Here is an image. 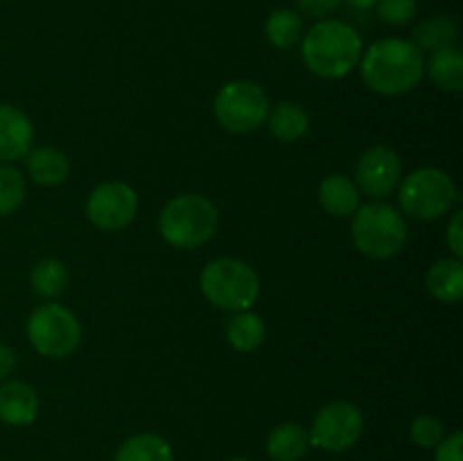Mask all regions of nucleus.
I'll return each instance as SVG.
<instances>
[{
	"label": "nucleus",
	"mask_w": 463,
	"mask_h": 461,
	"mask_svg": "<svg viewBox=\"0 0 463 461\" xmlns=\"http://www.w3.org/2000/svg\"><path fill=\"white\" fill-rule=\"evenodd\" d=\"M425 72L423 52L411 41L380 39L362 57V77L380 95H402Z\"/></svg>",
	"instance_id": "f257e3e1"
},
{
	"label": "nucleus",
	"mask_w": 463,
	"mask_h": 461,
	"mask_svg": "<svg viewBox=\"0 0 463 461\" xmlns=\"http://www.w3.org/2000/svg\"><path fill=\"white\" fill-rule=\"evenodd\" d=\"M303 61L324 80L348 75L362 59V39L344 21H319L303 39Z\"/></svg>",
	"instance_id": "f03ea898"
},
{
	"label": "nucleus",
	"mask_w": 463,
	"mask_h": 461,
	"mask_svg": "<svg viewBox=\"0 0 463 461\" xmlns=\"http://www.w3.org/2000/svg\"><path fill=\"white\" fill-rule=\"evenodd\" d=\"M220 215L215 203L203 194H181L163 208L161 235L176 249H197L215 235Z\"/></svg>",
	"instance_id": "7ed1b4c3"
},
{
	"label": "nucleus",
	"mask_w": 463,
	"mask_h": 461,
	"mask_svg": "<svg viewBox=\"0 0 463 461\" xmlns=\"http://www.w3.org/2000/svg\"><path fill=\"white\" fill-rule=\"evenodd\" d=\"M351 235L364 256L387 260L398 256L407 244V224L401 212L383 202L366 203L353 212Z\"/></svg>",
	"instance_id": "20e7f679"
},
{
	"label": "nucleus",
	"mask_w": 463,
	"mask_h": 461,
	"mask_svg": "<svg viewBox=\"0 0 463 461\" xmlns=\"http://www.w3.org/2000/svg\"><path fill=\"white\" fill-rule=\"evenodd\" d=\"M202 292L215 307L226 312H244L260 294L258 274L242 260L217 258L202 271Z\"/></svg>",
	"instance_id": "39448f33"
},
{
	"label": "nucleus",
	"mask_w": 463,
	"mask_h": 461,
	"mask_svg": "<svg viewBox=\"0 0 463 461\" xmlns=\"http://www.w3.org/2000/svg\"><path fill=\"white\" fill-rule=\"evenodd\" d=\"M457 202V188L450 176L437 167L411 172L401 188V206L414 220H439Z\"/></svg>",
	"instance_id": "423d86ee"
},
{
	"label": "nucleus",
	"mask_w": 463,
	"mask_h": 461,
	"mask_svg": "<svg viewBox=\"0 0 463 461\" xmlns=\"http://www.w3.org/2000/svg\"><path fill=\"white\" fill-rule=\"evenodd\" d=\"M27 339L41 355L66 357L80 346L81 325L68 307L45 303L27 319Z\"/></svg>",
	"instance_id": "0eeeda50"
},
{
	"label": "nucleus",
	"mask_w": 463,
	"mask_h": 461,
	"mask_svg": "<svg viewBox=\"0 0 463 461\" xmlns=\"http://www.w3.org/2000/svg\"><path fill=\"white\" fill-rule=\"evenodd\" d=\"M269 116L267 93L253 81H231L215 98V118L224 129L247 134L258 129Z\"/></svg>",
	"instance_id": "6e6552de"
},
{
	"label": "nucleus",
	"mask_w": 463,
	"mask_h": 461,
	"mask_svg": "<svg viewBox=\"0 0 463 461\" xmlns=\"http://www.w3.org/2000/svg\"><path fill=\"white\" fill-rule=\"evenodd\" d=\"M364 429V416L353 402L337 400L319 409L307 432L310 446L326 452H344L357 443Z\"/></svg>",
	"instance_id": "1a4fd4ad"
},
{
	"label": "nucleus",
	"mask_w": 463,
	"mask_h": 461,
	"mask_svg": "<svg viewBox=\"0 0 463 461\" xmlns=\"http://www.w3.org/2000/svg\"><path fill=\"white\" fill-rule=\"evenodd\" d=\"M138 212V197L134 188L122 181H107L90 193L86 215L98 229L120 230L134 221Z\"/></svg>",
	"instance_id": "9d476101"
},
{
	"label": "nucleus",
	"mask_w": 463,
	"mask_h": 461,
	"mask_svg": "<svg viewBox=\"0 0 463 461\" xmlns=\"http://www.w3.org/2000/svg\"><path fill=\"white\" fill-rule=\"evenodd\" d=\"M402 174V163L398 154L387 145H375L366 149L357 161L355 179L357 185L371 197H387L396 190Z\"/></svg>",
	"instance_id": "9b49d317"
},
{
	"label": "nucleus",
	"mask_w": 463,
	"mask_h": 461,
	"mask_svg": "<svg viewBox=\"0 0 463 461\" xmlns=\"http://www.w3.org/2000/svg\"><path fill=\"white\" fill-rule=\"evenodd\" d=\"M34 129L21 108L0 104V161L12 163L30 154Z\"/></svg>",
	"instance_id": "f8f14e48"
},
{
	"label": "nucleus",
	"mask_w": 463,
	"mask_h": 461,
	"mask_svg": "<svg viewBox=\"0 0 463 461\" xmlns=\"http://www.w3.org/2000/svg\"><path fill=\"white\" fill-rule=\"evenodd\" d=\"M39 414L34 389L21 380L0 384V420L7 425H30Z\"/></svg>",
	"instance_id": "ddd939ff"
},
{
	"label": "nucleus",
	"mask_w": 463,
	"mask_h": 461,
	"mask_svg": "<svg viewBox=\"0 0 463 461\" xmlns=\"http://www.w3.org/2000/svg\"><path fill=\"white\" fill-rule=\"evenodd\" d=\"M319 202L330 215L348 217L360 208V190L348 176L330 174L321 181Z\"/></svg>",
	"instance_id": "4468645a"
},
{
	"label": "nucleus",
	"mask_w": 463,
	"mask_h": 461,
	"mask_svg": "<svg viewBox=\"0 0 463 461\" xmlns=\"http://www.w3.org/2000/svg\"><path fill=\"white\" fill-rule=\"evenodd\" d=\"M425 285L434 298L443 303H457L463 296V265L459 258H443L428 269Z\"/></svg>",
	"instance_id": "2eb2a0df"
},
{
	"label": "nucleus",
	"mask_w": 463,
	"mask_h": 461,
	"mask_svg": "<svg viewBox=\"0 0 463 461\" xmlns=\"http://www.w3.org/2000/svg\"><path fill=\"white\" fill-rule=\"evenodd\" d=\"M27 172L39 185H61L71 174L66 154L54 147H39L27 154Z\"/></svg>",
	"instance_id": "dca6fc26"
},
{
	"label": "nucleus",
	"mask_w": 463,
	"mask_h": 461,
	"mask_svg": "<svg viewBox=\"0 0 463 461\" xmlns=\"http://www.w3.org/2000/svg\"><path fill=\"white\" fill-rule=\"evenodd\" d=\"M310 447V437L297 423H283L267 437V455L274 461H298Z\"/></svg>",
	"instance_id": "f3484780"
},
{
	"label": "nucleus",
	"mask_w": 463,
	"mask_h": 461,
	"mask_svg": "<svg viewBox=\"0 0 463 461\" xmlns=\"http://www.w3.org/2000/svg\"><path fill=\"white\" fill-rule=\"evenodd\" d=\"M269 129L280 143H297L310 129V118L298 104L280 102L269 116Z\"/></svg>",
	"instance_id": "a211bd4d"
},
{
	"label": "nucleus",
	"mask_w": 463,
	"mask_h": 461,
	"mask_svg": "<svg viewBox=\"0 0 463 461\" xmlns=\"http://www.w3.org/2000/svg\"><path fill=\"white\" fill-rule=\"evenodd\" d=\"M116 461H175V450L158 434H136L122 443Z\"/></svg>",
	"instance_id": "6ab92c4d"
},
{
	"label": "nucleus",
	"mask_w": 463,
	"mask_h": 461,
	"mask_svg": "<svg viewBox=\"0 0 463 461\" xmlns=\"http://www.w3.org/2000/svg\"><path fill=\"white\" fill-rule=\"evenodd\" d=\"M265 321L249 310L235 312L233 319H229V324H226V339L240 353L256 351L265 342Z\"/></svg>",
	"instance_id": "aec40b11"
},
{
	"label": "nucleus",
	"mask_w": 463,
	"mask_h": 461,
	"mask_svg": "<svg viewBox=\"0 0 463 461\" xmlns=\"http://www.w3.org/2000/svg\"><path fill=\"white\" fill-rule=\"evenodd\" d=\"M430 77L434 84L450 93L463 90V54L457 48L437 50L430 59Z\"/></svg>",
	"instance_id": "412c9836"
},
{
	"label": "nucleus",
	"mask_w": 463,
	"mask_h": 461,
	"mask_svg": "<svg viewBox=\"0 0 463 461\" xmlns=\"http://www.w3.org/2000/svg\"><path fill=\"white\" fill-rule=\"evenodd\" d=\"M457 23L450 16H432L425 18L423 23H419V27L414 30V41L411 43L419 50H430V52H437V50L452 48V43L457 41Z\"/></svg>",
	"instance_id": "4be33fe9"
},
{
	"label": "nucleus",
	"mask_w": 463,
	"mask_h": 461,
	"mask_svg": "<svg viewBox=\"0 0 463 461\" xmlns=\"http://www.w3.org/2000/svg\"><path fill=\"white\" fill-rule=\"evenodd\" d=\"M303 32V21L294 9H276L265 23V34L274 48H292L298 43Z\"/></svg>",
	"instance_id": "5701e85b"
},
{
	"label": "nucleus",
	"mask_w": 463,
	"mask_h": 461,
	"mask_svg": "<svg viewBox=\"0 0 463 461\" xmlns=\"http://www.w3.org/2000/svg\"><path fill=\"white\" fill-rule=\"evenodd\" d=\"M32 287L41 298H54L66 289L68 285V271L66 265L57 258H45V260L36 262L32 269Z\"/></svg>",
	"instance_id": "b1692460"
},
{
	"label": "nucleus",
	"mask_w": 463,
	"mask_h": 461,
	"mask_svg": "<svg viewBox=\"0 0 463 461\" xmlns=\"http://www.w3.org/2000/svg\"><path fill=\"white\" fill-rule=\"evenodd\" d=\"M25 199V179L12 165H0V217L16 211Z\"/></svg>",
	"instance_id": "393cba45"
},
{
	"label": "nucleus",
	"mask_w": 463,
	"mask_h": 461,
	"mask_svg": "<svg viewBox=\"0 0 463 461\" xmlns=\"http://www.w3.org/2000/svg\"><path fill=\"white\" fill-rule=\"evenodd\" d=\"M410 432L416 446L420 447H437L443 441V437H446V429H443L441 420L434 419V416H419L411 423Z\"/></svg>",
	"instance_id": "a878e982"
},
{
	"label": "nucleus",
	"mask_w": 463,
	"mask_h": 461,
	"mask_svg": "<svg viewBox=\"0 0 463 461\" xmlns=\"http://www.w3.org/2000/svg\"><path fill=\"white\" fill-rule=\"evenodd\" d=\"M419 12L416 0H380L378 16L389 25H407Z\"/></svg>",
	"instance_id": "bb28decb"
},
{
	"label": "nucleus",
	"mask_w": 463,
	"mask_h": 461,
	"mask_svg": "<svg viewBox=\"0 0 463 461\" xmlns=\"http://www.w3.org/2000/svg\"><path fill=\"white\" fill-rule=\"evenodd\" d=\"M461 432H452L443 437V441L437 446V461H461Z\"/></svg>",
	"instance_id": "cd10ccee"
},
{
	"label": "nucleus",
	"mask_w": 463,
	"mask_h": 461,
	"mask_svg": "<svg viewBox=\"0 0 463 461\" xmlns=\"http://www.w3.org/2000/svg\"><path fill=\"white\" fill-rule=\"evenodd\" d=\"M298 7L312 18H324L328 16L330 12H335L339 5V0H297Z\"/></svg>",
	"instance_id": "c85d7f7f"
},
{
	"label": "nucleus",
	"mask_w": 463,
	"mask_h": 461,
	"mask_svg": "<svg viewBox=\"0 0 463 461\" xmlns=\"http://www.w3.org/2000/svg\"><path fill=\"white\" fill-rule=\"evenodd\" d=\"M448 247L452 249L455 258L463 256V212H457L448 226Z\"/></svg>",
	"instance_id": "c756f323"
},
{
	"label": "nucleus",
	"mask_w": 463,
	"mask_h": 461,
	"mask_svg": "<svg viewBox=\"0 0 463 461\" xmlns=\"http://www.w3.org/2000/svg\"><path fill=\"white\" fill-rule=\"evenodd\" d=\"M16 369V353L9 346H0V380H7Z\"/></svg>",
	"instance_id": "7c9ffc66"
},
{
	"label": "nucleus",
	"mask_w": 463,
	"mask_h": 461,
	"mask_svg": "<svg viewBox=\"0 0 463 461\" xmlns=\"http://www.w3.org/2000/svg\"><path fill=\"white\" fill-rule=\"evenodd\" d=\"M346 3L353 5V7H357V9H371V7H375L380 0H346Z\"/></svg>",
	"instance_id": "2f4dec72"
},
{
	"label": "nucleus",
	"mask_w": 463,
	"mask_h": 461,
	"mask_svg": "<svg viewBox=\"0 0 463 461\" xmlns=\"http://www.w3.org/2000/svg\"><path fill=\"white\" fill-rule=\"evenodd\" d=\"M231 461H251V459H244V456H238V459H231Z\"/></svg>",
	"instance_id": "473e14b6"
}]
</instances>
